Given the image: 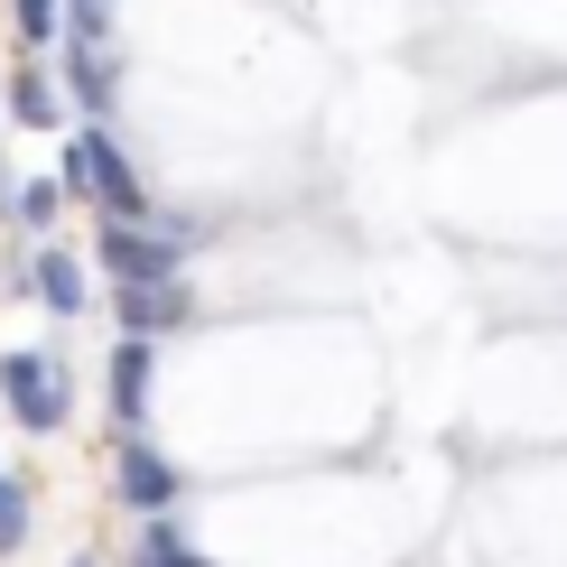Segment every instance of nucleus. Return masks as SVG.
<instances>
[{"label":"nucleus","mask_w":567,"mask_h":567,"mask_svg":"<svg viewBox=\"0 0 567 567\" xmlns=\"http://www.w3.org/2000/svg\"><path fill=\"white\" fill-rule=\"evenodd\" d=\"M65 186H75V205H103V224H158V205H150V186L131 177V158L112 150V131L103 122H84L75 131V150H65Z\"/></svg>","instance_id":"nucleus-1"},{"label":"nucleus","mask_w":567,"mask_h":567,"mask_svg":"<svg viewBox=\"0 0 567 567\" xmlns=\"http://www.w3.org/2000/svg\"><path fill=\"white\" fill-rule=\"evenodd\" d=\"M0 400L19 410L29 437H56L65 419H75V372H65V353H47V344H10L0 353Z\"/></svg>","instance_id":"nucleus-2"},{"label":"nucleus","mask_w":567,"mask_h":567,"mask_svg":"<svg viewBox=\"0 0 567 567\" xmlns=\"http://www.w3.org/2000/svg\"><path fill=\"white\" fill-rule=\"evenodd\" d=\"M112 493H122V512H140V522L177 512V465L150 446V429H122V446H112Z\"/></svg>","instance_id":"nucleus-3"},{"label":"nucleus","mask_w":567,"mask_h":567,"mask_svg":"<svg viewBox=\"0 0 567 567\" xmlns=\"http://www.w3.org/2000/svg\"><path fill=\"white\" fill-rule=\"evenodd\" d=\"M186 243H196V224H186V215H168L158 233H140V224H103V261L122 270V279H177Z\"/></svg>","instance_id":"nucleus-4"},{"label":"nucleus","mask_w":567,"mask_h":567,"mask_svg":"<svg viewBox=\"0 0 567 567\" xmlns=\"http://www.w3.org/2000/svg\"><path fill=\"white\" fill-rule=\"evenodd\" d=\"M150 391H158V336H122L112 344V419L150 429Z\"/></svg>","instance_id":"nucleus-5"},{"label":"nucleus","mask_w":567,"mask_h":567,"mask_svg":"<svg viewBox=\"0 0 567 567\" xmlns=\"http://www.w3.org/2000/svg\"><path fill=\"white\" fill-rule=\"evenodd\" d=\"M122 336H168L186 317V279H122Z\"/></svg>","instance_id":"nucleus-6"},{"label":"nucleus","mask_w":567,"mask_h":567,"mask_svg":"<svg viewBox=\"0 0 567 567\" xmlns=\"http://www.w3.org/2000/svg\"><path fill=\"white\" fill-rule=\"evenodd\" d=\"M84 261H75V251H47V261H38V307H47V317H84Z\"/></svg>","instance_id":"nucleus-7"},{"label":"nucleus","mask_w":567,"mask_h":567,"mask_svg":"<svg viewBox=\"0 0 567 567\" xmlns=\"http://www.w3.org/2000/svg\"><path fill=\"white\" fill-rule=\"evenodd\" d=\"M140 567H215V558H205V549H186V539H177V522L158 512V522H140Z\"/></svg>","instance_id":"nucleus-8"},{"label":"nucleus","mask_w":567,"mask_h":567,"mask_svg":"<svg viewBox=\"0 0 567 567\" xmlns=\"http://www.w3.org/2000/svg\"><path fill=\"white\" fill-rule=\"evenodd\" d=\"M65 75H75V93H84V112H103L112 103V65H103V47H65Z\"/></svg>","instance_id":"nucleus-9"},{"label":"nucleus","mask_w":567,"mask_h":567,"mask_svg":"<svg viewBox=\"0 0 567 567\" xmlns=\"http://www.w3.org/2000/svg\"><path fill=\"white\" fill-rule=\"evenodd\" d=\"M65 196H75V186H65V177H38V186H19V205H10V215L29 224V233H47V224L65 215Z\"/></svg>","instance_id":"nucleus-10"},{"label":"nucleus","mask_w":567,"mask_h":567,"mask_svg":"<svg viewBox=\"0 0 567 567\" xmlns=\"http://www.w3.org/2000/svg\"><path fill=\"white\" fill-rule=\"evenodd\" d=\"M19 549H29V484L0 475V558H19Z\"/></svg>","instance_id":"nucleus-11"},{"label":"nucleus","mask_w":567,"mask_h":567,"mask_svg":"<svg viewBox=\"0 0 567 567\" xmlns=\"http://www.w3.org/2000/svg\"><path fill=\"white\" fill-rule=\"evenodd\" d=\"M65 38L103 47V38H112V0H65Z\"/></svg>","instance_id":"nucleus-12"},{"label":"nucleus","mask_w":567,"mask_h":567,"mask_svg":"<svg viewBox=\"0 0 567 567\" xmlns=\"http://www.w3.org/2000/svg\"><path fill=\"white\" fill-rule=\"evenodd\" d=\"M10 112H19V122H38V131L56 122V93H47V75H19V84H10Z\"/></svg>","instance_id":"nucleus-13"},{"label":"nucleus","mask_w":567,"mask_h":567,"mask_svg":"<svg viewBox=\"0 0 567 567\" xmlns=\"http://www.w3.org/2000/svg\"><path fill=\"white\" fill-rule=\"evenodd\" d=\"M56 29H65V0H19V38L29 47H47Z\"/></svg>","instance_id":"nucleus-14"},{"label":"nucleus","mask_w":567,"mask_h":567,"mask_svg":"<svg viewBox=\"0 0 567 567\" xmlns=\"http://www.w3.org/2000/svg\"><path fill=\"white\" fill-rule=\"evenodd\" d=\"M65 567H93V558H65Z\"/></svg>","instance_id":"nucleus-15"}]
</instances>
